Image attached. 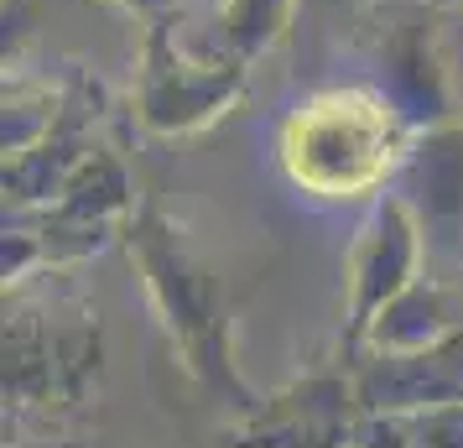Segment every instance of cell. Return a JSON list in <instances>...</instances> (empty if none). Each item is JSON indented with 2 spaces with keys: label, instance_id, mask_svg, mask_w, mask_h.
Instances as JSON below:
<instances>
[{
  "label": "cell",
  "instance_id": "obj_1",
  "mask_svg": "<svg viewBox=\"0 0 463 448\" xmlns=\"http://www.w3.org/2000/svg\"><path fill=\"white\" fill-rule=\"evenodd\" d=\"M411 130L396 120V110L375 89H338L302 105L281 130V162L297 188L317 198H364L375 188H391L401 151Z\"/></svg>",
  "mask_w": 463,
  "mask_h": 448
},
{
  "label": "cell",
  "instance_id": "obj_2",
  "mask_svg": "<svg viewBox=\"0 0 463 448\" xmlns=\"http://www.w3.org/2000/svg\"><path fill=\"white\" fill-rule=\"evenodd\" d=\"M364 63L375 94L406 130L458 120L442 63V0H375L364 16Z\"/></svg>",
  "mask_w": 463,
  "mask_h": 448
},
{
  "label": "cell",
  "instance_id": "obj_3",
  "mask_svg": "<svg viewBox=\"0 0 463 448\" xmlns=\"http://www.w3.org/2000/svg\"><path fill=\"white\" fill-rule=\"evenodd\" d=\"M245 89V63L172 43V16L146 22V52L136 79V115L156 136H188L219 120Z\"/></svg>",
  "mask_w": 463,
  "mask_h": 448
},
{
  "label": "cell",
  "instance_id": "obj_4",
  "mask_svg": "<svg viewBox=\"0 0 463 448\" xmlns=\"http://www.w3.org/2000/svg\"><path fill=\"white\" fill-rule=\"evenodd\" d=\"M421 235L427 277H463V120L411 130L391 188Z\"/></svg>",
  "mask_w": 463,
  "mask_h": 448
},
{
  "label": "cell",
  "instance_id": "obj_5",
  "mask_svg": "<svg viewBox=\"0 0 463 448\" xmlns=\"http://www.w3.org/2000/svg\"><path fill=\"white\" fill-rule=\"evenodd\" d=\"M417 277H427L417 224H411V214H406L396 193H380V204L370 209V219H364V230L354 240V256H349V313H354L359 334Z\"/></svg>",
  "mask_w": 463,
  "mask_h": 448
},
{
  "label": "cell",
  "instance_id": "obj_6",
  "mask_svg": "<svg viewBox=\"0 0 463 448\" xmlns=\"http://www.w3.org/2000/svg\"><path fill=\"white\" fill-rule=\"evenodd\" d=\"M364 412H421L463 402V329L421 349H370L359 370Z\"/></svg>",
  "mask_w": 463,
  "mask_h": 448
},
{
  "label": "cell",
  "instance_id": "obj_7",
  "mask_svg": "<svg viewBox=\"0 0 463 448\" xmlns=\"http://www.w3.org/2000/svg\"><path fill=\"white\" fill-rule=\"evenodd\" d=\"M89 94H68V110L63 120L47 130L43 141L22 157H5V198L16 204V209H52L58 204V193L68 188V177L84 167L89 147Z\"/></svg>",
  "mask_w": 463,
  "mask_h": 448
},
{
  "label": "cell",
  "instance_id": "obj_8",
  "mask_svg": "<svg viewBox=\"0 0 463 448\" xmlns=\"http://www.w3.org/2000/svg\"><path fill=\"white\" fill-rule=\"evenodd\" d=\"M463 329V277H417L406 292L385 302L375 323L364 329L370 349H421Z\"/></svg>",
  "mask_w": 463,
  "mask_h": 448
},
{
  "label": "cell",
  "instance_id": "obj_9",
  "mask_svg": "<svg viewBox=\"0 0 463 448\" xmlns=\"http://www.w3.org/2000/svg\"><path fill=\"white\" fill-rule=\"evenodd\" d=\"M297 22V0H219L213 16V52L250 63L260 52H271Z\"/></svg>",
  "mask_w": 463,
  "mask_h": 448
},
{
  "label": "cell",
  "instance_id": "obj_10",
  "mask_svg": "<svg viewBox=\"0 0 463 448\" xmlns=\"http://www.w3.org/2000/svg\"><path fill=\"white\" fill-rule=\"evenodd\" d=\"M354 448H463V402L421 412H370Z\"/></svg>",
  "mask_w": 463,
  "mask_h": 448
},
{
  "label": "cell",
  "instance_id": "obj_11",
  "mask_svg": "<svg viewBox=\"0 0 463 448\" xmlns=\"http://www.w3.org/2000/svg\"><path fill=\"white\" fill-rule=\"evenodd\" d=\"M126 167L109 157V151H89L84 157V167L68 177V188L58 193V204L47 214H58V219H79V224H109L115 214L126 209Z\"/></svg>",
  "mask_w": 463,
  "mask_h": 448
},
{
  "label": "cell",
  "instance_id": "obj_12",
  "mask_svg": "<svg viewBox=\"0 0 463 448\" xmlns=\"http://www.w3.org/2000/svg\"><path fill=\"white\" fill-rule=\"evenodd\" d=\"M68 94L52 84H5V157H22L63 120Z\"/></svg>",
  "mask_w": 463,
  "mask_h": 448
},
{
  "label": "cell",
  "instance_id": "obj_13",
  "mask_svg": "<svg viewBox=\"0 0 463 448\" xmlns=\"http://www.w3.org/2000/svg\"><path fill=\"white\" fill-rule=\"evenodd\" d=\"M442 63H448L453 105L463 120V0H442Z\"/></svg>",
  "mask_w": 463,
  "mask_h": 448
},
{
  "label": "cell",
  "instance_id": "obj_14",
  "mask_svg": "<svg viewBox=\"0 0 463 448\" xmlns=\"http://www.w3.org/2000/svg\"><path fill=\"white\" fill-rule=\"evenodd\" d=\"M370 0H297V22H307L313 32H328L338 22H364Z\"/></svg>",
  "mask_w": 463,
  "mask_h": 448
},
{
  "label": "cell",
  "instance_id": "obj_15",
  "mask_svg": "<svg viewBox=\"0 0 463 448\" xmlns=\"http://www.w3.org/2000/svg\"><path fill=\"white\" fill-rule=\"evenodd\" d=\"M115 5H126V11L146 16V22H167V16H177L183 0H115Z\"/></svg>",
  "mask_w": 463,
  "mask_h": 448
},
{
  "label": "cell",
  "instance_id": "obj_16",
  "mask_svg": "<svg viewBox=\"0 0 463 448\" xmlns=\"http://www.w3.org/2000/svg\"><path fill=\"white\" fill-rule=\"evenodd\" d=\"M213 5H219V0H213Z\"/></svg>",
  "mask_w": 463,
  "mask_h": 448
}]
</instances>
